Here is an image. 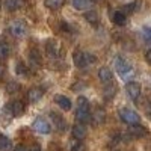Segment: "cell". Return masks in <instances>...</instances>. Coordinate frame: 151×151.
<instances>
[{
  "instance_id": "6da1fadb",
  "label": "cell",
  "mask_w": 151,
  "mask_h": 151,
  "mask_svg": "<svg viewBox=\"0 0 151 151\" xmlns=\"http://www.w3.org/2000/svg\"><path fill=\"white\" fill-rule=\"evenodd\" d=\"M76 121L80 124H86L91 121V106L86 97L77 98V109H76Z\"/></svg>"
},
{
  "instance_id": "7a4b0ae2",
  "label": "cell",
  "mask_w": 151,
  "mask_h": 151,
  "mask_svg": "<svg viewBox=\"0 0 151 151\" xmlns=\"http://www.w3.org/2000/svg\"><path fill=\"white\" fill-rule=\"evenodd\" d=\"M95 56L88 53V52H83V50H76L73 53V60H74V65L77 68H86L88 65H91L92 62H95Z\"/></svg>"
},
{
  "instance_id": "3957f363",
  "label": "cell",
  "mask_w": 151,
  "mask_h": 151,
  "mask_svg": "<svg viewBox=\"0 0 151 151\" xmlns=\"http://www.w3.org/2000/svg\"><path fill=\"white\" fill-rule=\"evenodd\" d=\"M115 70H116V73L119 74L121 79H127L129 76H132V73H133L132 65H130L124 58H121V56L115 58Z\"/></svg>"
},
{
  "instance_id": "277c9868",
  "label": "cell",
  "mask_w": 151,
  "mask_h": 151,
  "mask_svg": "<svg viewBox=\"0 0 151 151\" xmlns=\"http://www.w3.org/2000/svg\"><path fill=\"white\" fill-rule=\"evenodd\" d=\"M45 52H47V55L50 58L56 59V58H59L62 55V45H60V42L58 40L50 38V40L45 42Z\"/></svg>"
},
{
  "instance_id": "5b68a950",
  "label": "cell",
  "mask_w": 151,
  "mask_h": 151,
  "mask_svg": "<svg viewBox=\"0 0 151 151\" xmlns=\"http://www.w3.org/2000/svg\"><path fill=\"white\" fill-rule=\"evenodd\" d=\"M9 30L12 33V36L15 38H23L24 35L27 33V26L23 20H14L9 24Z\"/></svg>"
},
{
  "instance_id": "8992f818",
  "label": "cell",
  "mask_w": 151,
  "mask_h": 151,
  "mask_svg": "<svg viewBox=\"0 0 151 151\" xmlns=\"http://www.w3.org/2000/svg\"><path fill=\"white\" fill-rule=\"evenodd\" d=\"M119 118H121L125 124H129V125H132V124H137V122L141 121L139 115H137L134 110L127 109V107H124V109L119 110Z\"/></svg>"
},
{
  "instance_id": "52a82bcc",
  "label": "cell",
  "mask_w": 151,
  "mask_h": 151,
  "mask_svg": "<svg viewBox=\"0 0 151 151\" xmlns=\"http://www.w3.org/2000/svg\"><path fill=\"white\" fill-rule=\"evenodd\" d=\"M33 129L38 132V133H41V134H48L50 132H52V127H50V122L45 119V118H36L33 121Z\"/></svg>"
},
{
  "instance_id": "ba28073f",
  "label": "cell",
  "mask_w": 151,
  "mask_h": 151,
  "mask_svg": "<svg viewBox=\"0 0 151 151\" xmlns=\"http://www.w3.org/2000/svg\"><path fill=\"white\" fill-rule=\"evenodd\" d=\"M147 134H148L147 129L144 127V125H141L139 122H137V124H132L130 127H129V136H130V137L139 139V137H144V136H147Z\"/></svg>"
},
{
  "instance_id": "9c48e42d",
  "label": "cell",
  "mask_w": 151,
  "mask_h": 151,
  "mask_svg": "<svg viewBox=\"0 0 151 151\" xmlns=\"http://www.w3.org/2000/svg\"><path fill=\"white\" fill-rule=\"evenodd\" d=\"M125 91H127L129 97L133 100V101H136V100L141 97V85L137 82H129L127 86H125Z\"/></svg>"
},
{
  "instance_id": "30bf717a",
  "label": "cell",
  "mask_w": 151,
  "mask_h": 151,
  "mask_svg": "<svg viewBox=\"0 0 151 151\" xmlns=\"http://www.w3.org/2000/svg\"><path fill=\"white\" fill-rule=\"evenodd\" d=\"M44 95V89L40 86H33L30 88V89L27 91V100L30 103H36V101H40V100L42 98Z\"/></svg>"
},
{
  "instance_id": "8fae6325",
  "label": "cell",
  "mask_w": 151,
  "mask_h": 151,
  "mask_svg": "<svg viewBox=\"0 0 151 151\" xmlns=\"http://www.w3.org/2000/svg\"><path fill=\"white\" fill-rule=\"evenodd\" d=\"M50 118H52L55 127L59 132H65L67 130V122H65L64 118H62V115H59V113H56V112H50Z\"/></svg>"
},
{
  "instance_id": "7c38bea8",
  "label": "cell",
  "mask_w": 151,
  "mask_h": 151,
  "mask_svg": "<svg viewBox=\"0 0 151 151\" xmlns=\"http://www.w3.org/2000/svg\"><path fill=\"white\" fill-rule=\"evenodd\" d=\"M29 60L33 68H40L42 67V58H41V53L40 50L36 48H30V53H29Z\"/></svg>"
},
{
  "instance_id": "4fadbf2b",
  "label": "cell",
  "mask_w": 151,
  "mask_h": 151,
  "mask_svg": "<svg viewBox=\"0 0 151 151\" xmlns=\"http://www.w3.org/2000/svg\"><path fill=\"white\" fill-rule=\"evenodd\" d=\"M71 134L74 139H79V141H83L85 139V136H86V127H85V124H74L73 125V130H71Z\"/></svg>"
},
{
  "instance_id": "5bb4252c",
  "label": "cell",
  "mask_w": 151,
  "mask_h": 151,
  "mask_svg": "<svg viewBox=\"0 0 151 151\" xmlns=\"http://www.w3.org/2000/svg\"><path fill=\"white\" fill-rule=\"evenodd\" d=\"M55 103L62 109V110H70L71 109V100L65 95H62V94H58L55 95Z\"/></svg>"
},
{
  "instance_id": "9a60e30c",
  "label": "cell",
  "mask_w": 151,
  "mask_h": 151,
  "mask_svg": "<svg viewBox=\"0 0 151 151\" xmlns=\"http://www.w3.org/2000/svg\"><path fill=\"white\" fill-rule=\"evenodd\" d=\"M98 79H100V82H101V83H104V85L110 83V82L113 80L112 71H110L107 67H101V68L98 70Z\"/></svg>"
},
{
  "instance_id": "2e32d148",
  "label": "cell",
  "mask_w": 151,
  "mask_h": 151,
  "mask_svg": "<svg viewBox=\"0 0 151 151\" xmlns=\"http://www.w3.org/2000/svg\"><path fill=\"white\" fill-rule=\"evenodd\" d=\"M9 109H11V112H12V115L14 116H21L23 113H24V103L23 101H12L11 104H9Z\"/></svg>"
},
{
  "instance_id": "e0dca14e",
  "label": "cell",
  "mask_w": 151,
  "mask_h": 151,
  "mask_svg": "<svg viewBox=\"0 0 151 151\" xmlns=\"http://www.w3.org/2000/svg\"><path fill=\"white\" fill-rule=\"evenodd\" d=\"M24 5V0H5V8L11 12L18 11L20 8H23Z\"/></svg>"
},
{
  "instance_id": "ac0fdd59",
  "label": "cell",
  "mask_w": 151,
  "mask_h": 151,
  "mask_svg": "<svg viewBox=\"0 0 151 151\" xmlns=\"http://www.w3.org/2000/svg\"><path fill=\"white\" fill-rule=\"evenodd\" d=\"M112 21L116 24V26H124L125 21H127V17H125V14L122 11H116V12H113V15H112Z\"/></svg>"
},
{
  "instance_id": "d6986e66",
  "label": "cell",
  "mask_w": 151,
  "mask_h": 151,
  "mask_svg": "<svg viewBox=\"0 0 151 151\" xmlns=\"http://www.w3.org/2000/svg\"><path fill=\"white\" fill-rule=\"evenodd\" d=\"M71 3H73V6L77 11H86L88 8L92 5L91 0H71Z\"/></svg>"
},
{
  "instance_id": "ffe728a7",
  "label": "cell",
  "mask_w": 151,
  "mask_h": 151,
  "mask_svg": "<svg viewBox=\"0 0 151 151\" xmlns=\"http://www.w3.org/2000/svg\"><path fill=\"white\" fill-rule=\"evenodd\" d=\"M64 3H65V0H44L45 8L52 9V11H58V9H60L62 6H64Z\"/></svg>"
},
{
  "instance_id": "44dd1931",
  "label": "cell",
  "mask_w": 151,
  "mask_h": 151,
  "mask_svg": "<svg viewBox=\"0 0 151 151\" xmlns=\"http://www.w3.org/2000/svg\"><path fill=\"white\" fill-rule=\"evenodd\" d=\"M91 119L95 122V124H101V122H104V119H106V113H104V110L103 109H97V110H94V115L91 113Z\"/></svg>"
},
{
  "instance_id": "7402d4cb",
  "label": "cell",
  "mask_w": 151,
  "mask_h": 151,
  "mask_svg": "<svg viewBox=\"0 0 151 151\" xmlns=\"http://www.w3.org/2000/svg\"><path fill=\"white\" fill-rule=\"evenodd\" d=\"M11 147H12L11 139H9L8 136H5V134L0 133V151H9Z\"/></svg>"
},
{
  "instance_id": "603a6c76",
  "label": "cell",
  "mask_w": 151,
  "mask_h": 151,
  "mask_svg": "<svg viewBox=\"0 0 151 151\" xmlns=\"http://www.w3.org/2000/svg\"><path fill=\"white\" fill-rule=\"evenodd\" d=\"M68 150H70V151H85V145H83L82 141H79V139H73V141L68 144Z\"/></svg>"
},
{
  "instance_id": "cb8c5ba5",
  "label": "cell",
  "mask_w": 151,
  "mask_h": 151,
  "mask_svg": "<svg viewBox=\"0 0 151 151\" xmlns=\"http://www.w3.org/2000/svg\"><path fill=\"white\" fill-rule=\"evenodd\" d=\"M85 18H86L88 23H91V24H98V14L95 11H88L85 14Z\"/></svg>"
},
{
  "instance_id": "d4e9b609",
  "label": "cell",
  "mask_w": 151,
  "mask_h": 151,
  "mask_svg": "<svg viewBox=\"0 0 151 151\" xmlns=\"http://www.w3.org/2000/svg\"><path fill=\"white\" fill-rule=\"evenodd\" d=\"M15 73L18 76H23V77H26V76L29 74V70L27 67L23 64V62H17V65H15Z\"/></svg>"
},
{
  "instance_id": "484cf974",
  "label": "cell",
  "mask_w": 151,
  "mask_h": 151,
  "mask_svg": "<svg viewBox=\"0 0 151 151\" xmlns=\"http://www.w3.org/2000/svg\"><path fill=\"white\" fill-rule=\"evenodd\" d=\"M115 91H116V89H115V86L112 85V82H110V83H107V85H106V88H104V97H106L107 100H110L113 95H115Z\"/></svg>"
},
{
  "instance_id": "4316f807",
  "label": "cell",
  "mask_w": 151,
  "mask_h": 151,
  "mask_svg": "<svg viewBox=\"0 0 151 151\" xmlns=\"http://www.w3.org/2000/svg\"><path fill=\"white\" fill-rule=\"evenodd\" d=\"M9 56V45L5 42H0V60H3Z\"/></svg>"
},
{
  "instance_id": "83f0119b",
  "label": "cell",
  "mask_w": 151,
  "mask_h": 151,
  "mask_svg": "<svg viewBox=\"0 0 151 151\" xmlns=\"http://www.w3.org/2000/svg\"><path fill=\"white\" fill-rule=\"evenodd\" d=\"M142 35H144V38H145V41L151 42V27H150V26H144V27H142Z\"/></svg>"
},
{
  "instance_id": "f1b7e54d",
  "label": "cell",
  "mask_w": 151,
  "mask_h": 151,
  "mask_svg": "<svg viewBox=\"0 0 151 151\" xmlns=\"http://www.w3.org/2000/svg\"><path fill=\"white\" fill-rule=\"evenodd\" d=\"M145 59H147V62H148V64H151V48H150L148 52L145 53Z\"/></svg>"
},
{
  "instance_id": "f546056e",
  "label": "cell",
  "mask_w": 151,
  "mask_h": 151,
  "mask_svg": "<svg viewBox=\"0 0 151 151\" xmlns=\"http://www.w3.org/2000/svg\"><path fill=\"white\" fill-rule=\"evenodd\" d=\"M14 151H29V150H27L26 147H24V145H18V147H17Z\"/></svg>"
},
{
  "instance_id": "4dcf8cb0",
  "label": "cell",
  "mask_w": 151,
  "mask_h": 151,
  "mask_svg": "<svg viewBox=\"0 0 151 151\" xmlns=\"http://www.w3.org/2000/svg\"><path fill=\"white\" fill-rule=\"evenodd\" d=\"M29 151H41V147H40V145H36V144H35V145H33V147H32V148H30Z\"/></svg>"
},
{
  "instance_id": "1f68e13d",
  "label": "cell",
  "mask_w": 151,
  "mask_h": 151,
  "mask_svg": "<svg viewBox=\"0 0 151 151\" xmlns=\"http://www.w3.org/2000/svg\"><path fill=\"white\" fill-rule=\"evenodd\" d=\"M3 74H5V67L0 64V80H2V77H3Z\"/></svg>"
},
{
  "instance_id": "d6a6232c",
  "label": "cell",
  "mask_w": 151,
  "mask_h": 151,
  "mask_svg": "<svg viewBox=\"0 0 151 151\" xmlns=\"http://www.w3.org/2000/svg\"><path fill=\"white\" fill-rule=\"evenodd\" d=\"M0 8H2V2H0Z\"/></svg>"
}]
</instances>
